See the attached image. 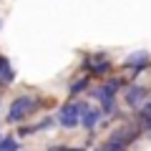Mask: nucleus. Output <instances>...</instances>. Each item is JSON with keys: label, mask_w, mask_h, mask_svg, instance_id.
Here are the masks:
<instances>
[{"label": "nucleus", "mask_w": 151, "mask_h": 151, "mask_svg": "<svg viewBox=\"0 0 151 151\" xmlns=\"http://www.w3.org/2000/svg\"><path fill=\"white\" fill-rule=\"evenodd\" d=\"M48 151H86V149H81V146H78V149H76V146H50Z\"/></svg>", "instance_id": "nucleus-12"}, {"label": "nucleus", "mask_w": 151, "mask_h": 151, "mask_svg": "<svg viewBox=\"0 0 151 151\" xmlns=\"http://www.w3.org/2000/svg\"><path fill=\"white\" fill-rule=\"evenodd\" d=\"M146 98V88L144 86H131L129 91H126V103H129L131 108H139L141 103H144Z\"/></svg>", "instance_id": "nucleus-5"}, {"label": "nucleus", "mask_w": 151, "mask_h": 151, "mask_svg": "<svg viewBox=\"0 0 151 151\" xmlns=\"http://www.w3.org/2000/svg\"><path fill=\"white\" fill-rule=\"evenodd\" d=\"M35 131H40L38 124L35 126H23V129H18V136H28V134H35Z\"/></svg>", "instance_id": "nucleus-11"}, {"label": "nucleus", "mask_w": 151, "mask_h": 151, "mask_svg": "<svg viewBox=\"0 0 151 151\" xmlns=\"http://www.w3.org/2000/svg\"><path fill=\"white\" fill-rule=\"evenodd\" d=\"M13 78H15V73L10 68V60L5 55H0V83H13Z\"/></svg>", "instance_id": "nucleus-8"}, {"label": "nucleus", "mask_w": 151, "mask_h": 151, "mask_svg": "<svg viewBox=\"0 0 151 151\" xmlns=\"http://www.w3.org/2000/svg\"><path fill=\"white\" fill-rule=\"evenodd\" d=\"M83 68L91 70V76H103V73H108L111 63H108L106 53H96V55H88V58H83Z\"/></svg>", "instance_id": "nucleus-4"}, {"label": "nucleus", "mask_w": 151, "mask_h": 151, "mask_svg": "<svg viewBox=\"0 0 151 151\" xmlns=\"http://www.w3.org/2000/svg\"><path fill=\"white\" fill-rule=\"evenodd\" d=\"M86 108H88V106H86L83 101H70V103H65V106L58 111V124L63 126V129H76V126L81 124Z\"/></svg>", "instance_id": "nucleus-2"}, {"label": "nucleus", "mask_w": 151, "mask_h": 151, "mask_svg": "<svg viewBox=\"0 0 151 151\" xmlns=\"http://www.w3.org/2000/svg\"><path fill=\"white\" fill-rule=\"evenodd\" d=\"M0 139H3V136H0Z\"/></svg>", "instance_id": "nucleus-14"}, {"label": "nucleus", "mask_w": 151, "mask_h": 151, "mask_svg": "<svg viewBox=\"0 0 151 151\" xmlns=\"http://www.w3.org/2000/svg\"><path fill=\"white\" fill-rule=\"evenodd\" d=\"M144 111H149V113H151V101H149V103H146V108H144Z\"/></svg>", "instance_id": "nucleus-13"}, {"label": "nucleus", "mask_w": 151, "mask_h": 151, "mask_svg": "<svg viewBox=\"0 0 151 151\" xmlns=\"http://www.w3.org/2000/svg\"><path fill=\"white\" fill-rule=\"evenodd\" d=\"M0 151H18V141L13 136H3L0 139Z\"/></svg>", "instance_id": "nucleus-9"}, {"label": "nucleus", "mask_w": 151, "mask_h": 151, "mask_svg": "<svg viewBox=\"0 0 151 151\" xmlns=\"http://www.w3.org/2000/svg\"><path fill=\"white\" fill-rule=\"evenodd\" d=\"M86 86H88V76H83V78L73 81V83H70V96H78V93H81Z\"/></svg>", "instance_id": "nucleus-10"}, {"label": "nucleus", "mask_w": 151, "mask_h": 151, "mask_svg": "<svg viewBox=\"0 0 151 151\" xmlns=\"http://www.w3.org/2000/svg\"><path fill=\"white\" fill-rule=\"evenodd\" d=\"M38 106H40V101H38L35 96H18L15 101L10 103V111H8V124H18V121H23L28 113H33Z\"/></svg>", "instance_id": "nucleus-1"}, {"label": "nucleus", "mask_w": 151, "mask_h": 151, "mask_svg": "<svg viewBox=\"0 0 151 151\" xmlns=\"http://www.w3.org/2000/svg\"><path fill=\"white\" fill-rule=\"evenodd\" d=\"M101 116H103V111L101 108H86V113H83V119H81V126L83 129H96V124L101 121Z\"/></svg>", "instance_id": "nucleus-6"}, {"label": "nucleus", "mask_w": 151, "mask_h": 151, "mask_svg": "<svg viewBox=\"0 0 151 151\" xmlns=\"http://www.w3.org/2000/svg\"><path fill=\"white\" fill-rule=\"evenodd\" d=\"M121 86H124V81H121V78H111L108 83L98 86L96 98H98V103H101V111H103V113H111V111H113L116 93H119V88H121Z\"/></svg>", "instance_id": "nucleus-3"}, {"label": "nucleus", "mask_w": 151, "mask_h": 151, "mask_svg": "<svg viewBox=\"0 0 151 151\" xmlns=\"http://www.w3.org/2000/svg\"><path fill=\"white\" fill-rule=\"evenodd\" d=\"M124 65H126V68H134V70H136V76H139L141 70L149 65V55H146V53H134V55H131V58L126 60Z\"/></svg>", "instance_id": "nucleus-7"}]
</instances>
